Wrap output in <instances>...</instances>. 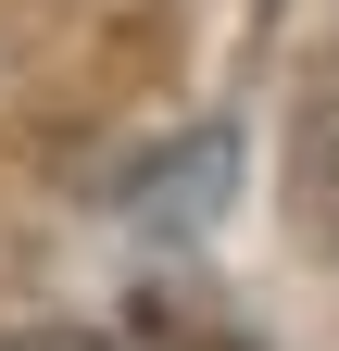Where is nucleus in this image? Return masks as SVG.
Listing matches in <instances>:
<instances>
[{
    "mask_svg": "<svg viewBox=\"0 0 339 351\" xmlns=\"http://www.w3.org/2000/svg\"><path fill=\"white\" fill-rule=\"evenodd\" d=\"M226 176H239V138H226V125H201L189 151H163V163L139 176V226H214Z\"/></svg>",
    "mask_w": 339,
    "mask_h": 351,
    "instance_id": "1",
    "label": "nucleus"
},
{
    "mask_svg": "<svg viewBox=\"0 0 339 351\" xmlns=\"http://www.w3.org/2000/svg\"><path fill=\"white\" fill-rule=\"evenodd\" d=\"M0 351H113V339H89V326H25V339H0Z\"/></svg>",
    "mask_w": 339,
    "mask_h": 351,
    "instance_id": "2",
    "label": "nucleus"
}]
</instances>
